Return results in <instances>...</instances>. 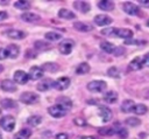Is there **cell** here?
Wrapping results in <instances>:
<instances>
[{"label":"cell","instance_id":"ac0fdd59","mask_svg":"<svg viewBox=\"0 0 149 139\" xmlns=\"http://www.w3.org/2000/svg\"><path fill=\"white\" fill-rule=\"evenodd\" d=\"M6 53H7V57L9 58H16L20 54V48L19 46L16 44H9L6 49Z\"/></svg>","mask_w":149,"mask_h":139},{"label":"cell","instance_id":"f5cc1de1","mask_svg":"<svg viewBox=\"0 0 149 139\" xmlns=\"http://www.w3.org/2000/svg\"><path fill=\"white\" fill-rule=\"evenodd\" d=\"M147 26H148V27H149V19H148V20H147Z\"/></svg>","mask_w":149,"mask_h":139},{"label":"cell","instance_id":"ee69618b","mask_svg":"<svg viewBox=\"0 0 149 139\" xmlns=\"http://www.w3.org/2000/svg\"><path fill=\"white\" fill-rule=\"evenodd\" d=\"M142 64L149 67V53H147V54L143 56V58H142Z\"/></svg>","mask_w":149,"mask_h":139},{"label":"cell","instance_id":"30bf717a","mask_svg":"<svg viewBox=\"0 0 149 139\" xmlns=\"http://www.w3.org/2000/svg\"><path fill=\"white\" fill-rule=\"evenodd\" d=\"M98 112H99V116L102 119V121L107 123V121H109L112 119V116L113 114H112V111H111L109 107H107V106H100L99 110H98Z\"/></svg>","mask_w":149,"mask_h":139},{"label":"cell","instance_id":"7a4b0ae2","mask_svg":"<svg viewBox=\"0 0 149 139\" xmlns=\"http://www.w3.org/2000/svg\"><path fill=\"white\" fill-rule=\"evenodd\" d=\"M73 47H74V42H73L71 39H65V40H63V41L59 43L58 50H59V53L63 54V55H69V54H71Z\"/></svg>","mask_w":149,"mask_h":139},{"label":"cell","instance_id":"f35d334b","mask_svg":"<svg viewBox=\"0 0 149 139\" xmlns=\"http://www.w3.org/2000/svg\"><path fill=\"white\" fill-rule=\"evenodd\" d=\"M101 34L105 35V36H113L115 37V28H105L101 30Z\"/></svg>","mask_w":149,"mask_h":139},{"label":"cell","instance_id":"7c38bea8","mask_svg":"<svg viewBox=\"0 0 149 139\" xmlns=\"http://www.w3.org/2000/svg\"><path fill=\"white\" fill-rule=\"evenodd\" d=\"M6 35L13 40H21V39L26 37V33L23 30H19V29H9L6 32Z\"/></svg>","mask_w":149,"mask_h":139},{"label":"cell","instance_id":"d6986e66","mask_svg":"<svg viewBox=\"0 0 149 139\" xmlns=\"http://www.w3.org/2000/svg\"><path fill=\"white\" fill-rule=\"evenodd\" d=\"M134 106H135L134 100H132V99H126V100H123L122 104H121V111L125 112V113L133 112Z\"/></svg>","mask_w":149,"mask_h":139},{"label":"cell","instance_id":"ffe728a7","mask_svg":"<svg viewBox=\"0 0 149 139\" xmlns=\"http://www.w3.org/2000/svg\"><path fill=\"white\" fill-rule=\"evenodd\" d=\"M21 19L26 22H36L40 20V15L36 14V13H31V12H27V13H23L21 15Z\"/></svg>","mask_w":149,"mask_h":139},{"label":"cell","instance_id":"9c48e42d","mask_svg":"<svg viewBox=\"0 0 149 139\" xmlns=\"http://www.w3.org/2000/svg\"><path fill=\"white\" fill-rule=\"evenodd\" d=\"M29 79V75L23 70H17L14 72V81L19 84H26Z\"/></svg>","mask_w":149,"mask_h":139},{"label":"cell","instance_id":"9a60e30c","mask_svg":"<svg viewBox=\"0 0 149 139\" xmlns=\"http://www.w3.org/2000/svg\"><path fill=\"white\" fill-rule=\"evenodd\" d=\"M0 86H1V89H2L3 91H6V92H14V91L16 90L15 83H14L13 81H10V79H3V81L1 82V84H0Z\"/></svg>","mask_w":149,"mask_h":139},{"label":"cell","instance_id":"5bb4252c","mask_svg":"<svg viewBox=\"0 0 149 139\" xmlns=\"http://www.w3.org/2000/svg\"><path fill=\"white\" fill-rule=\"evenodd\" d=\"M73 27H74L77 30H79V32H84V33H86V32H91V30L93 29V26H92V25H90V23H87V22H83V21L73 22Z\"/></svg>","mask_w":149,"mask_h":139},{"label":"cell","instance_id":"f907efd6","mask_svg":"<svg viewBox=\"0 0 149 139\" xmlns=\"http://www.w3.org/2000/svg\"><path fill=\"white\" fill-rule=\"evenodd\" d=\"M140 134H141V135H140L141 138H143V137H147V133H143V132H142V133H140Z\"/></svg>","mask_w":149,"mask_h":139},{"label":"cell","instance_id":"3957f363","mask_svg":"<svg viewBox=\"0 0 149 139\" xmlns=\"http://www.w3.org/2000/svg\"><path fill=\"white\" fill-rule=\"evenodd\" d=\"M86 88L91 92H101L107 88V84L104 81H92L86 85Z\"/></svg>","mask_w":149,"mask_h":139},{"label":"cell","instance_id":"1f68e13d","mask_svg":"<svg viewBox=\"0 0 149 139\" xmlns=\"http://www.w3.org/2000/svg\"><path fill=\"white\" fill-rule=\"evenodd\" d=\"M133 112H134L135 114L141 116V114H144V113H147V112H148V107H147L144 104H136V105L134 106Z\"/></svg>","mask_w":149,"mask_h":139},{"label":"cell","instance_id":"d590c367","mask_svg":"<svg viewBox=\"0 0 149 139\" xmlns=\"http://www.w3.org/2000/svg\"><path fill=\"white\" fill-rule=\"evenodd\" d=\"M34 47H35L37 50H44V49L49 48V43H47L45 41H41V40H37V41L34 43Z\"/></svg>","mask_w":149,"mask_h":139},{"label":"cell","instance_id":"52a82bcc","mask_svg":"<svg viewBox=\"0 0 149 139\" xmlns=\"http://www.w3.org/2000/svg\"><path fill=\"white\" fill-rule=\"evenodd\" d=\"M122 9H123L125 13H127L128 15H139V13H140L139 7H137L135 4L130 2V1H126V2H123V5H122Z\"/></svg>","mask_w":149,"mask_h":139},{"label":"cell","instance_id":"44dd1931","mask_svg":"<svg viewBox=\"0 0 149 139\" xmlns=\"http://www.w3.org/2000/svg\"><path fill=\"white\" fill-rule=\"evenodd\" d=\"M58 16H59L61 19L72 20V19H74V18H76V14H74L73 12H71V11L66 9V8H61V9L58 11Z\"/></svg>","mask_w":149,"mask_h":139},{"label":"cell","instance_id":"ab89813d","mask_svg":"<svg viewBox=\"0 0 149 139\" xmlns=\"http://www.w3.org/2000/svg\"><path fill=\"white\" fill-rule=\"evenodd\" d=\"M116 134H119V137H120L121 139H126V138L128 137V131H127L126 128H123V127H120V128L116 131Z\"/></svg>","mask_w":149,"mask_h":139},{"label":"cell","instance_id":"8fae6325","mask_svg":"<svg viewBox=\"0 0 149 139\" xmlns=\"http://www.w3.org/2000/svg\"><path fill=\"white\" fill-rule=\"evenodd\" d=\"M133 36V32L128 28H115V37H122L128 40Z\"/></svg>","mask_w":149,"mask_h":139},{"label":"cell","instance_id":"e0dca14e","mask_svg":"<svg viewBox=\"0 0 149 139\" xmlns=\"http://www.w3.org/2000/svg\"><path fill=\"white\" fill-rule=\"evenodd\" d=\"M42 77H43V70H42V68L36 67V65H34V67L30 68V71H29V78L36 81V79H40V78H42Z\"/></svg>","mask_w":149,"mask_h":139},{"label":"cell","instance_id":"db71d44e","mask_svg":"<svg viewBox=\"0 0 149 139\" xmlns=\"http://www.w3.org/2000/svg\"><path fill=\"white\" fill-rule=\"evenodd\" d=\"M0 139H2V135H1V133H0Z\"/></svg>","mask_w":149,"mask_h":139},{"label":"cell","instance_id":"7bdbcfd3","mask_svg":"<svg viewBox=\"0 0 149 139\" xmlns=\"http://www.w3.org/2000/svg\"><path fill=\"white\" fill-rule=\"evenodd\" d=\"M73 121H74V124H76V125H78V126H85V125H86V121H85L83 118H80V117L76 118Z\"/></svg>","mask_w":149,"mask_h":139},{"label":"cell","instance_id":"d6a6232c","mask_svg":"<svg viewBox=\"0 0 149 139\" xmlns=\"http://www.w3.org/2000/svg\"><path fill=\"white\" fill-rule=\"evenodd\" d=\"M41 121H42L41 116H30L27 119V124L30 125V126H37V125L41 124Z\"/></svg>","mask_w":149,"mask_h":139},{"label":"cell","instance_id":"83f0119b","mask_svg":"<svg viewBox=\"0 0 149 139\" xmlns=\"http://www.w3.org/2000/svg\"><path fill=\"white\" fill-rule=\"evenodd\" d=\"M30 135H31V131L29 128H22L14 135L13 139H28Z\"/></svg>","mask_w":149,"mask_h":139},{"label":"cell","instance_id":"2e32d148","mask_svg":"<svg viewBox=\"0 0 149 139\" xmlns=\"http://www.w3.org/2000/svg\"><path fill=\"white\" fill-rule=\"evenodd\" d=\"M56 103H57V105L62 106V107L65 109L66 111L70 110V109L72 107V100H71L69 97H65V96H61V97H58V99H57Z\"/></svg>","mask_w":149,"mask_h":139},{"label":"cell","instance_id":"4316f807","mask_svg":"<svg viewBox=\"0 0 149 139\" xmlns=\"http://www.w3.org/2000/svg\"><path fill=\"white\" fill-rule=\"evenodd\" d=\"M52 86V82L50 81V79H43L42 82H40L38 84H37V90L38 91H47V90H49L50 88Z\"/></svg>","mask_w":149,"mask_h":139},{"label":"cell","instance_id":"603a6c76","mask_svg":"<svg viewBox=\"0 0 149 139\" xmlns=\"http://www.w3.org/2000/svg\"><path fill=\"white\" fill-rule=\"evenodd\" d=\"M98 7L102 11H112L114 8V2L109 0H102L98 2Z\"/></svg>","mask_w":149,"mask_h":139},{"label":"cell","instance_id":"b9f144b4","mask_svg":"<svg viewBox=\"0 0 149 139\" xmlns=\"http://www.w3.org/2000/svg\"><path fill=\"white\" fill-rule=\"evenodd\" d=\"M125 54V49L122 47H115L114 51H113V55L115 56H120V55H123Z\"/></svg>","mask_w":149,"mask_h":139},{"label":"cell","instance_id":"c3c4849f","mask_svg":"<svg viewBox=\"0 0 149 139\" xmlns=\"http://www.w3.org/2000/svg\"><path fill=\"white\" fill-rule=\"evenodd\" d=\"M139 4H140L141 6H143V7H149V1H143V0H140V1H139Z\"/></svg>","mask_w":149,"mask_h":139},{"label":"cell","instance_id":"60d3db41","mask_svg":"<svg viewBox=\"0 0 149 139\" xmlns=\"http://www.w3.org/2000/svg\"><path fill=\"white\" fill-rule=\"evenodd\" d=\"M146 44V41H141V42H139V40H132V39H128V40H125V44H130V46H133V44Z\"/></svg>","mask_w":149,"mask_h":139},{"label":"cell","instance_id":"816d5d0a","mask_svg":"<svg viewBox=\"0 0 149 139\" xmlns=\"http://www.w3.org/2000/svg\"><path fill=\"white\" fill-rule=\"evenodd\" d=\"M2 70H3V67H2V65H0V72H1Z\"/></svg>","mask_w":149,"mask_h":139},{"label":"cell","instance_id":"ba28073f","mask_svg":"<svg viewBox=\"0 0 149 139\" xmlns=\"http://www.w3.org/2000/svg\"><path fill=\"white\" fill-rule=\"evenodd\" d=\"M94 23L97 26H107V25H111L112 23V18H109L108 15L106 14H99L97 16H94Z\"/></svg>","mask_w":149,"mask_h":139},{"label":"cell","instance_id":"836d02e7","mask_svg":"<svg viewBox=\"0 0 149 139\" xmlns=\"http://www.w3.org/2000/svg\"><path fill=\"white\" fill-rule=\"evenodd\" d=\"M44 37H45L48 41H51V42H52V41L59 40V39L62 37V35L58 34V33H56V32H48V33H45Z\"/></svg>","mask_w":149,"mask_h":139},{"label":"cell","instance_id":"277c9868","mask_svg":"<svg viewBox=\"0 0 149 139\" xmlns=\"http://www.w3.org/2000/svg\"><path fill=\"white\" fill-rule=\"evenodd\" d=\"M20 100L24 104H34L38 100V95L35 92H31V91H26L21 95Z\"/></svg>","mask_w":149,"mask_h":139},{"label":"cell","instance_id":"5b68a950","mask_svg":"<svg viewBox=\"0 0 149 139\" xmlns=\"http://www.w3.org/2000/svg\"><path fill=\"white\" fill-rule=\"evenodd\" d=\"M48 112H49V114L51 116V117H54V118H62V117H64L65 114H66V110L65 109H63L62 106H59V105H52V106H50L49 109H48Z\"/></svg>","mask_w":149,"mask_h":139},{"label":"cell","instance_id":"f1b7e54d","mask_svg":"<svg viewBox=\"0 0 149 139\" xmlns=\"http://www.w3.org/2000/svg\"><path fill=\"white\" fill-rule=\"evenodd\" d=\"M90 65H88V63H86V62H83V63H80L77 68H76V74H78V75H84V74H87L88 71H90Z\"/></svg>","mask_w":149,"mask_h":139},{"label":"cell","instance_id":"4fadbf2b","mask_svg":"<svg viewBox=\"0 0 149 139\" xmlns=\"http://www.w3.org/2000/svg\"><path fill=\"white\" fill-rule=\"evenodd\" d=\"M72 5H73L74 9H77V11H79L81 13H87L91 9L90 4L86 2V1H73Z\"/></svg>","mask_w":149,"mask_h":139},{"label":"cell","instance_id":"f546056e","mask_svg":"<svg viewBox=\"0 0 149 139\" xmlns=\"http://www.w3.org/2000/svg\"><path fill=\"white\" fill-rule=\"evenodd\" d=\"M14 7L17 9H22V11H27L30 8V2L29 1H24V0H20V1H15L14 2Z\"/></svg>","mask_w":149,"mask_h":139},{"label":"cell","instance_id":"4dcf8cb0","mask_svg":"<svg viewBox=\"0 0 149 139\" xmlns=\"http://www.w3.org/2000/svg\"><path fill=\"white\" fill-rule=\"evenodd\" d=\"M0 104H1V106H2L3 109H13V107L16 106V103H15L13 99H9V98H3V99H1Z\"/></svg>","mask_w":149,"mask_h":139},{"label":"cell","instance_id":"d4e9b609","mask_svg":"<svg viewBox=\"0 0 149 139\" xmlns=\"http://www.w3.org/2000/svg\"><path fill=\"white\" fill-rule=\"evenodd\" d=\"M142 67H143V64H142V58L141 57H135L129 63V69L130 70H140V69H142Z\"/></svg>","mask_w":149,"mask_h":139},{"label":"cell","instance_id":"8d00e7d4","mask_svg":"<svg viewBox=\"0 0 149 139\" xmlns=\"http://www.w3.org/2000/svg\"><path fill=\"white\" fill-rule=\"evenodd\" d=\"M107 75L109 77H113V78H118L120 76V71L116 67H111L108 70H107Z\"/></svg>","mask_w":149,"mask_h":139},{"label":"cell","instance_id":"6da1fadb","mask_svg":"<svg viewBox=\"0 0 149 139\" xmlns=\"http://www.w3.org/2000/svg\"><path fill=\"white\" fill-rule=\"evenodd\" d=\"M0 126L6 131V132H12L15 127V118L13 116H3L0 119Z\"/></svg>","mask_w":149,"mask_h":139},{"label":"cell","instance_id":"681fc988","mask_svg":"<svg viewBox=\"0 0 149 139\" xmlns=\"http://www.w3.org/2000/svg\"><path fill=\"white\" fill-rule=\"evenodd\" d=\"M80 139H95V138L92 137V135H85V137H81Z\"/></svg>","mask_w":149,"mask_h":139},{"label":"cell","instance_id":"e575fe53","mask_svg":"<svg viewBox=\"0 0 149 139\" xmlns=\"http://www.w3.org/2000/svg\"><path fill=\"white\" fill-rule=\"evenodd\" d=\"M125 124H127L128 126H132V127H135V126H139L141 124V120L136 117H129L125 120Z\"/></svg>","mask_w":149,"mask_h":139},{"label":"cell","instance_id":"f6af8a7d","mask_svg":"<svg viewBox=\"0 0 149 139\" xmlns=\"http://www.w3.org/2000/svg\"><path fill=\"white\" fill-rule=\"evenodd\" d=\"M7 57V53H6V49L3 48H0V60H5Z\"/></svg>","mask_w":149,"mask_h":139},{"label":"cell","instance_id":"74e56055","mask_svg":"<svg viewBox=\"0 0 149 139\" xmlns=\"http://www.w3.org/2000/svg\"><path fill=\"white\" fill-rule=\"evenodd\" d=\"M99 133L101 135H113L115 133L114 127H102L99 130Z\"/></svg>","mask_w":149,"mask_h":139},{"label":"cell","instance_id":"bcb514c9","mask_svg":"<svg viewBox=\"0 0 149 139\" xmlns=\"http://www.w3.org/2000/svg\"><path fill=\"white\" fill-rule=\"evenodd\" d=\"M56 139H69V135L66 133H58L56 134Z\"/></svg>","mask_w":149,"mask_h":139},{"label":"cell","instance_id":"484cf974","mask_svg":"<svg viewBox=\"0 0 149 139\" xmlns=\"http://www.w3.org/2000/svg\"><path fill=\"white\" fill-rule=\"evenodd\" d=\"M59 69V65L57 63H52V62H48V63H44L42 65V70L44 71H49V72H56L58 71Z\"/></svg>","mask_w":149,"mask_h":139},{"label":"cell","instance_id":"8992f818","mask_svg":"<svg viewBox=\"0 0 149 139\" xmlns=\"http://www.w3.org/2000/svg\"><path fill=\"white\" fill-rule=\"evenodd\" d=\"M69 85H70V78L69 77H64V76L63 77H59L58 79H56L55 82H52V86L56 90H59V91L68 89Z\"/></svg>","mask_w":149,"mask_h":139},{"label":"cell","instance_id":"cb8c5ba5","mask_svg":"<svg viewBox=\"0 0 149 139\" xmlns=\"http://www.w3.org/2000/svg\"><path fill=\"white\" fill-rule=\"evenodd\" d=\"M100 48H101V50H104L107 54H113V51L115 49V46L113 43H111V42L102 41V42H100Z\"/></svg>","mask_w":149,"mask_h":139},{"label":"cell","instance_id":"7402d4cb","mask_svg":"<svg viewBox=\"0 0 149 139\" xmlns=\"http://www.w3.org/2000/svg\"><path fill=\"white\" fill-rule=\"evenodd\" d=\"M104 100L107 103V104H113L118 100V93L115 91H108L105 93L104 96Z\"/></svg>","mask_w":149,"mask_h":139},{"label":"cell","instance_id":"7dc6e473","mask_svg":"<svg viewBox=\"0 0 149 139\" xmlns=\"http://www.w3.org/2000/svg\"><path fill=\"white\" fill-rule=\"evenodd\" d=\"M8 18V14H7V12H3V11H1L0 12V21H2V20H6Z\"/></svg>","mask_w":149,"mask_h":139}]
</instances>
